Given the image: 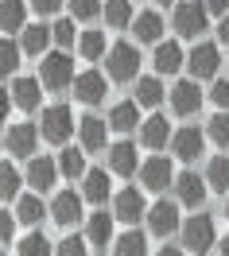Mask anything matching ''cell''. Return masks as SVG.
I'll use <instances>...</instances> for the list:
<instances>
[{
  "mask_svg": "<svg viewBox=\"0 0 229 256\" xmlns=\"http://www.w3.org/2000/svg\"><path fill=\"white\" fill-rule=\"evenodd\" d=\"M179 233H182V248L194 252V256H206L214 244H218V233H214V218H210V214H194V218H186Z\"/></svg>",
  "mask_w": 229,
  "mask_h": 256,
  "instance_id": "obj_1",
  "label": "cell"
},
{
  "mask_svg": "<svg viewBox=\"0 0 229 256\" xmlns=\"http://www.w3.org/2000/svg\"><path fill=\"white\" fill-rule=\"evenodd\" d=\"M39 82L47 86L50 94H62L66 86H74V62L66 58L62 50L43 54V62H39Z\"/></svg>",
  "mask_w": 229,
  "mask_h": 256,
  "instance_id": "obj_2",
  "label": "cell"
},
{
  "mask_svg": "<svg viewBox=\"0 0 229 256\" xmlns=\"http://www.w3.org/2000/svg\"><path fill=\"white\" fill-rule=\"evenodd\" d=\"M39 132H43L47 144H66L70 132H74V112H70V105H50V109H43Z\"/></svg>",
  "mask_w": 229,
  "mask_h": 256,
  "instance_id": "obj_3",
  "label": "cell"
},
{
  "mask_svg": "<svg viewBox=\"0 0 229 256\" xmlns=\"http://www.w3.org/2000/svg\"><path fill=\"white\" fill-rule=\"evenodd\" d=\"M206 20H210V12H206V4H198V0L175 4V32H179L182 39H198V35L206 32Z\"/></svg>",
  "mask_w": 229,
  "mask_h": 256,
  "instance_id": "obj_4",
  "label": "cell"
},
{
  "mask_svg": "<svg viewBox=\"0 0 229 256\" xmlns=\"http://www.w3.org/2000/svg\"><path fill=\"white\" fill-rule=\"evenodd\" d=\"M136 66H140V54H136L132 43H116V47H109V54H105V70H109L113 82H132L136 78Z\"/></svg>",
  "mask_w": 229,
  "mask_h": 256,
  "instance_id": "obj_5",
  "label": "cell"
},
{
  "mask_svg": "<svg viewBox=\"0 0 229 256\" xmlns=\"http://www.w3.org/2000/svg\"><path fill=\"white\" fill-rule=\"evenodd\" d=\"M39 136H43V132L35 124H8V132H4V152H8V156H35Z\"/></svg>",
  "mask_w": 229,
  "mask_h": 256,
  "instance_id": "obj_6",
  "label": "cell"
},
{
  "mask_svg": "<svg viewBox=\"0 0 229 256\" xmlns=\"http://www.w3.org/2000/svg\"><path fill=\"white\" fill-rule=\"evenodd\" d=\"M186 66H190L194 82L214 78V74H218V66H222V54H218V47H214V43H194V50L186 54Z\"/></svg>",
  "mask_w": 229,
  "mask_h": 256,
  "instance_id": "obj_7",
  "label": "cell"
},
{
  "mask_svg": "<svg viewBox=\"0 0 229 256\" xmlns=\"http://www.w3.org/2000/svg\"><path fill=\"white\" fill-rule=\"evenodd\" d=\"M206 190H210V182H206V178H198L194 171H182V175L175 178V194H179V206L202 210V202H206Z\"/></svg>",
  "mask_w": 229,
  "mask_h": 256,
  "instance_id": "obj_8",
  "label": "cell"
},
{
  "mask_svg": "<svg viewBox=\"0 0 229 256\" xmlns=\"http://www.w3.org/2000/svg\"><path fill=\"white\" fill-rule=\"evenodd\" d=\"M148 229L156 233V237H171V233H179V206L175 202H156V206L148 210Z\"/></svg>",
  "mask_w": 229,
  "mask_h": 256,
  "instance_id": "obj_9",
  "label": "cell"
},
{
  "mask_svg": "<svg viewBox=\"0 0 229 256\" xmlns=\"http://www.w3.org/2000/svg\"><path fill=\"white\" fill-rule=\"evenodd\" d=\"M148 214V206H144V194L136 190V186H128V190H120L113 198V218L116 222H128V225H136L140 218Z\"/></svg>",
  "mask_w": 229,
  "mask_h": 256,
  "instance_id": "obj_10",
  "label": "cell"
},
{
  "mask_svg": "<svg viewBox=\"0 0 229 256\" xmlns=\"http://www.w3.org/2000/svg\"><path fill=\"white\" fill-rule=\"evenodd\" d=\"M140 182H144L148 190H167L175 175H171V160L167 156H152V160L140 167Z\"/></svg>",
  "mask_w": 229,
  "mask_h": 256,
  "instance_id": "obj_11",
  "label": "cell"
},
{
  "mask_svg": "<svg viewBox=\"0 0 229 256\" xmlns=\"http://www.w3.org/2000/svg\"><path fill=\"white\" fill-rule=\"evenodd\" d=\"M82 198L86 194H74V190H58L54 202H50V222L58 225H74L82 218Z\"/></svg>",
  "mask_w": 229,
  "mask_h": 256,
  "instance_id": "obj_12",
  "label": "cell"
},
{
  "mask_svg": "<svg viewBox=\"0 0 229 256\" xmlns=\"http://www.w3.org/2000/svg\"><path fill=\"white\" fill-rule=\"evenodd\" d=\"M58 175H62V171H58V160H50V156H32V163H28V182H32L35 190H50Z\"/></svg>",
  "mask_w": 229,
  "mask_h": 256,
  "instance_id": "obj_13",
  "label": "cell"
},
{
  "mask_svg": "<svg viewBox=\"0 0 229 256\" xmlns=\"http://www.w3.org/2000/svg\"><path fill=\"white\" fill-rule=\"evenodd\" d=\"M171 109L179 112V116H190V112L202 109V90H198V82H175V90H171Z\"/></svg>",
  "mask_w": 229,
  "mask_h": 256,
  "instance_id": "obj_14",
  "label": "cell"
},
{
  "mask_svg": "<svg viewBox=\"0 0 229 256\" xmlns=\"http://www.w3.org/2000/svg\"><path fill=\"white\" fill-rule=\"evenodd\" d=\"M74 97H78L82 105H98L101 97H105V74H98V70L78 74V78H74Z\"/></svg>",
  "mask_w": 229,
  "mask_h": 256,
  "instance_id": "obj_15",
  "label": "cell"
},
{
  "mask_svg": "<svg viewBox=\"0 0 229 256\" xmlns=\"http://www.w3.org/2000/svg\"><path fill=\"white\" fill-rule=\"evenodd\" d=\"M171 152H175V160H198L202 156V132L194 124L179 128L175 136H171Z\"/></svg>",
  "mask_w": 229,
  "mask_h": 256,
  "instance_id": "obj_16",
  "label": "cell"
},
{
  "mask_svg": "<svg viewBox=\"0 0 229 256\" xmlns=\"http://www.w3.org/2000/svg\"><path fill=\"white\" fill-rule=\"evenodd\" d=\"M78 136H82L86 152H101V148H105V136H109V120H101V116H82V120H78Z\"/></svg>",
  "mask_w": 229,
  "mask_h": 256,
  "instance_id": "obj_17",
  "label": "cell"
},
{
  "mask_svg": "<svg viewBox=\"0 0 229 256\" xmlns=\"http://www.w3.org/2000/svg\"><path fill=\"white\" fill-rule=\"evenodd\" d=\"M8 94H12V101H16L24 112H32V109H39V101H43V97H39V94H43V82H35V78H16Z\"/></svg>",
  "mask_w": 229,
  "mask_h": 256,
  "instance_id": "obj_18",
  "label": "cell"
},
{
  "mask_svg": "<svg viewBox=\"0 0 229 256\" xmlns=\"http://www.w3.org/2000/svg\"><path fill=\"white\" fill-rule=\"evenodd\" d=\"M54 43V28H47V24H32V28H24V43L20 47L28 50V54H47V47Z\"/></svg>",
  "mask_w": 229,
  "mask_h": 256,
  "instance_id": "obj_19",
  "label": "cell"
},
{
  "mask_svg": "<svg viewBox=\"0 0 229 256\" xmlns=\"http://www.w3.org/2000/svg\"><path fill=\"white\" fill-rule=\"evenodd\" d=\"M113 222H116V218H109L105 210H101V214H94V218L86 222V240H90L94 248H105V244L113 240Z\"/></svg>",
  "mask_w": 229,
  "mask_h": 256,
  "instance_id": "obj_20",
  "label": "cell"
},
{
  "mask_svg": "<svg viewBox=\"0 0 229 256\" xmlns=\"http://www.w3.org/2000/svg\"><path fill=\"white\" fill-rule=\"evenodd\" d=\"M136 124H144V120H140V105H136V101H120V105H113V109H109V128H116V132H132Z\"/></svg>",
  "mask_w": 229,
  "mask_h": 256,
  "instance_id": "obj_21",
  "label": "cell"
},
{
  "mask_svg": "<svg viewBox=\"0 0 229 256\" xmlns=\"http://www.w3.org/2000/svg\"><path fill=\"white\" fill-rule=\"evenodd\" d=\"M109 171L113 175H132L136 171V144L120 140V144L109 148Z\"/></svg>",
  "mask_w": 229,
  "mask_h": 256,
  "instance_id": "obj_22",
  "label": "cell"
},
{
  "mask_svg": "<svg viewBox=\"0 0 229 256\" xmlns=\"http://www.w3.org/2000/svg\"><path fill=\"white\" fill-rule=\"evenodd\" d=\"M132 32H136V43H160V35H164L160 12H140L132 20Z\"/></svg>",
  "mask_w": 229,
  "mask_h": 256,
  "instance_id": "obj_23",
  "label": "cell"
},
{
  "mask_svg": "<svg viewBox=\"0 0 229 256\" xmlns=\"http://www.w3.org/2000/svg\"><path fill=\"white\" fill-rule=\"evenodd\" d=\"M156 74H175L186 58H182V47L179 43H156Z\"/></svg>",
  "mask_w": 229,
  "mask_h": 256,
  "instance_id": "obj_24",
  "label": "cell"
},
{
  "mask_svg": "<svg viewBox=\"0 0 229 256\" xmlns=\"http://www.w3.org/2000/svg\"><path fill=\"white\" fill-rule=\"evenodd\" d=\"M167 140H171V128H167L164 116H148L140 124V144L144 148H164Z\"/></svg>",
  "mask_w": 229,
  "mask_h": 256,
  "instance_id": "obj_25",
  "label": "cell"
},
{
  "mask_svg": "<svg viewBox=\"0 0 229 256\" xmlns=\"http://www.w3.org/2000/svg\"><path fill=\"white\" fill-rule=\"evenodd\" d=\"M136 105H144V109H156L160 101H164V82L160 78H136V97H132Z\"/></svg>",
  "mask_w": 229,
  "mask_h": 256,
  "instance_id": "obj_26",
  "label": "cell"
},
{
  "mask_svg": "<svg viewBox=\"0 0 229 256\" xmlns=\"http://www.w3.org/2000/svg\"><path fill=\"white\" fill-rule=\"evenodd\" d=\"M132 0H105V24L113 28V32H124L132 24Z\"/></svg>",
  "mask_w": 229,
  "mask_h": 256,
  "instance_id": "obj_27",
  "label": "cell"
},
{
  "mask_svg": "<svg viewBox=\"0 0 229 256\" xmlns=\"http://www.w3.org/2000/svg\"><path fill=\"white\" fill-rule=\"evenodd\" d=\"M24 16H28V4H24V0H4V4H0V28L8 35L24 32Z\"/></svg>",
  "mask_w": 229,
  "mask_h": 256,
  "instance_id": "obj_28",
  "label": "cell"
},
{
  "mask_svg": "<svg viewBox=\"0 0 229 256\" xmlns=\"http://www.w3.org/2000/svg\"><path fill=\"white\" fill-rule=\"evenodd\" d=\"M113 244H116L113 256H148V237H144V233H136V229L120 233Z\"/></svg>",
  "mask_w": 229,
  "mask_h": 256,
  "instance_id": "obj_29",
  "label": "cell"
},
{
  "mask_svg": "<svg viewBox=\"0 0 229 256\" xmlns=\"http://www.w3.org/2000/svg\"><path fill=\"white\" fill-rule=\"evenodd\" d=\"M43 198H35V194H20L16 198V222L24 225H35V222H43Z\"/></svg>",
  "mask_w": 229,
  "mask_h": 256,
  "instance_id": "obj_30",
  "label": "cell"
},
{
  "mask_svg": "<svg viewBox=\"0 0 229 256\" xmlns=\"http://www.w3.org/2000/svg\"><path fill=\"white\" fill-rule=\"evenodd\" d=\"M82 194H86V202H105L109 198V175L105 171H86Z\"/></svg>",
  "mask_w": 229,
  "mask_h": 256,
  "instance_id": "obj_31",
  "label": "cell"
},
{
  "mask_svg": "<svg viewBox=\"0 0 229 256\" xmlns=\"http://www.w3.org/2000/svg\"><path fill=\"white\" fill-rule=\"evenodd\" d=\"M58 171H62V178H86V156L78 148H62L58 152Z\"/></svg>",
  "mask_w": 229,
  "mask_h": 256,
  "instance_id": "obj_32",
  "label": "cell"
},
{
  "mask_svg": "<svg viewBox=\"0 0 229 256\" xmlns=\"http://www.w3.org/2000/svg\"><path fill=\"white\" fill-rule=\"evenodd\" d=\"M206 182H210V190L229 194V156H214V160H210V167H206Z\"/></svg>",
  "mask_w": 229,
  "mask_h": 256,
  "instance_id": "obj_33",
  "label": "cell"
},
{
  "mask_svg": "<svg viewBox=\"0 0 229 256\" xmlns=\"http://www.w3.org/2000/svg\"><path fill=\"white\" fill-rule=\"evenodd\" d=\"M16 256H54V244H50L43 233H32V237H24V240H20Z\"/></svg>",
  "mask_w": 229,
  "mask_h": 256,
  "instance_id": "obj_34",
  "label": "cell"
},
{
  "mask_svg": "<svg viewBox=\"0 0 229 256\" xmlns=\"http://www.w3.org/2000/svg\"><path fill=\"white\" fill-rule=\"evenodd\" d=\"M78 50H82V58H101L105 54V35L101 32H82V39H78Z\"/></svg>",
  "mask_w": 229,
  "mask_h": 256,
  "instance_id": "obj_35",
  "label": "cell"
},
{
  "mask_svg": "<svg viewBox=\"0 0 229 256\" xmlns=\"http://www.w3.org/2000/svg\"><path fill=\"white\" fill-rule=\"evenodd\" d=\"M206 136H210L214 144H222V148H229V112L222 109L218 116H214L210 124H206Z\"/></svg>",
  "mask_w": 229,
  "mask_h": 256,
  "instance_id": "obj_36",
  "label": "cell"
},
{
  "mask_svg": "<svg viewBox=\"0 0 229 256\" xmlns=\"http://www.w3.org/2000/svg\"><path fill=\"white\" fill-rule=\"evenodd\" d=\"M54 256H90V240L86 237H62L54 244Z\"/></svg>",
  "mask_w": 229,
  "mask_h": 256,
  "instance_id": "obj_37",
  "label": "cell"
},
{
  "mask_svg": "<svg viewBox=\"0 0 229 256\" xmlns=\"http://www.w3.org/2000/svg\"><path fill=\"white\" fill-rule=\"evenodd\" d=\"M70 4V20H94L101 12V0H66Z\"/></svg>",
  "mask_w": 229,
  "mask_h": 256,
  "instance_id": "obj_38",
  "label": "cell"
},
{
  "mask_svg": "<svg viewBox=\"0 0 229 256\" xmlns=\"http://www.w3.org/2000/svg\"><path fill=\"white\" fill-rule=\"evenodd\" d=\"M0 182H4V186H0V194L12 202V194H20V182H24V178L12 171V163H4V167H0Z\"/></svg>",
  "mask_w": 229,
  "mask_h": 256,
  "instance_id": "obj_39",
  "label": "cell"
},
{
  "mask_svg": "<svg viewBox=\"0 0 229 256\" xmlns=\"http://www.w3.org/2000/svg\"><path fill=\"white\" fill-rule=\"evenodd\" d=\"M0 58H4V62H0L4 74H12V70L20 66V47H12V39H4V43H0Z\"/></svg>",
  "mask_w": 229,
  "mask_h": 256,
  "instance_id": "obj_40",
  "label": "cell"
},
{
  "mask_svg": "<svg viewBox=\"0 0 229 256\" xmlns=\"http://www.w3.org/2000/svg\"><path fill=\"white\" fill-rule=\"evenodd\" d=\"M54 43H58V47H70V43H74V20H58V24H54Z\"/></svg>",
  "mask_w": 229,
  "mask_h": 256,
  "instance_id": "obj_41",
  "label": "cell"
},
{
  "mask_svg": "<svg viewBox=\"0 0 229 256\" xmlns=\"http://www.w3.org/2000/svg\"><path fill=\"white\" fill-rule=\"evenodd\" d=\"M210 97H214V105H218V109H229V82H226V78H222V82H214Z\"/></svg>",
  "mask_w": 229,
  "mask_h": 256,
  "instance_id": "obj_42",
  "label": "cell"
},
{
  "mask_svg": "<svg viewBox=\"0 0 229 256\" xmlns=\"http://www.w3.org/2000/svg\"><path fill=\"white\" fill-rule=\"evenodd\" d=\"M32 8L39 12V16H54V12L62 8V0H32Z\"/></svg>",
  "mask_w": 229,
  "mask_h": 256,
  "instance_id": "obj_43",
  "label": "cell"
},
{
  "mask_svg": "<svg viewBox=\"0 0 229 256\" xmlns=\"http://www.w3.org/2000/svg\"><path fill=\"white\" fill-rule=\"evenodd\" d=\"M202 4H206V12H210V16H218V20L229 12V0H202Z\"/></svg>",
  "mask_w": 229,
  "mask_h": 256,
  "instance_id": "obj_44",
  "label": "cell"
},
{
  "mask_svg": "<svg viewBox=\"0 0 229 256\" xmlns=\"http://www.w3.org/2000/svg\"><path fill=\"white\" fill-rule=\"evenodd\" d=\"M12 214H0V237H4V244H12Z\"/></svg>",
  "mask_w": 229,
  "mask_h": 256,
  "instance_id": "obj_45",
  "label": "cell"
},
{
  "mask_svg": "<svg viewBox=\"0 0 229 256\" xmlns=\"http://www.w3.org/2000/svg\"><path fill=\"white\" fill-rule=\"evenodd\" d=\"M218 43H226V47H229V12L218 20Z\"/></svg>",
  "mask_w": 229,
  "mask_h": 256,
  "instance_id": "obj_46",
  "label": "cell"
},
{
  "mask_svg": "<svg viewBox=\"0 0 229 256\" xmlns=\"http://www.w3.org/2000/svg\"><path fill=\"white\" fill-rule=\"evenodd\" d=\"M218 252H222V256H229V233H226L222 240H218Z\"/></svg>",
  "mask_w": 229,
  "mask_h": 256,
  "instance_id": "obj_47",
  "label": "cell"
},
{
  "mask_svg": "<svg viewBox=\"0 0 229 256\" xmlns=\"http://www.w3.org/2000/svg\"><path fill=\"white\" fill-rule=\"evenodd\" d=\"M156 256H182V248H160Z\"/></svg>",
  "mask_w": 229,
  "mask_h": 256,
  "instance_id": "obj_48",
  "label": "cell"
},
{
  "mask_svg": "<svg viewBox=\"0 0 229 256\" xmlns=\"http://www.w3.org/2000/svg\"><path fill=\"white\" fill-rule=\"evenodd\" d=\"M226 218H229V194H226Z\"/></svg>",
  "mask_w": 229,
  "mask_h": 256,
  "instance_id": "obj_49",
  "label": "cell"
},
{
  "mask_svg": "<svg viewBox=\"0 0 229 256\" xmlns=\"http://www.w3.org/2000/svg\"><path fill=\"white\" fill-rule=\"evenodd\" d=\"M156 4H171V0H156Z\"/></svg>",
  "mask_w": 229,
  "mask_h": 256,
  "instance_id": "obj_50",
  "label": "cell"
}]
</instances>
